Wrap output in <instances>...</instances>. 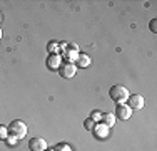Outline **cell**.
I'll list each match as a JSON object with an SVG mask.
<instances>
[{
	"label": "cell",
	"mask_w": 157,
	"mask_h": 151,
	"mask_svg": "<svg viewBox=\"0 0 157 151\" xmlns=\"http://www.w3.org/2000/svg\"><path fill=\"white\" fill-rule=\"evenodd\" d=\"M129 96L130 94H129V91H127V88H124V86H121V84L112 86L110 91H109V97L115 104H124Z\"/></svg>",
	"instance_id": "cell-1"
},
{
	"label": "cell",
	"mask_w": 157,
	"mask_h": 151,
	"mask_svg": "<svg viewBox=\"0 0 157 151\" xmlns=\"http://www.w3.org/2000/svg\"><path fill=\"white\" fill-rule=\"evenodd\" d=\"M7 131H9V134L13 136V138L24 139L25 136H27V124H25L24 121H20V119H15V121H12V123L9 124Z\"/></svg>",
	"instance_id": "cell-2"
},
{
	"label": "cell",
	"mask_w": 157,
	"mask_h": 151,
	"mask_svg": "<svg viewBox=\"0 0 157 151\" xmlns=\"http://www.w3.org/2000/svg\"><path fill=\"white\" fill-rule=\"evenodd\" d=\"M59 74H60V77L63 79H72L74 76L77 74V67H75V64L74 62H62L60 66H59Z\"/></svg>",
	"instance_id": "cell-3"
},
{
	"label": "cell",
	"mask_w": 157,
	"mask_h": 151,
	"mask_svg": "<svg viewBox=\"0 0 157 151\" xmlns=\"http://www.w3.org/2000/svg\"><path fill=\"white\" fill-rule=\"evenodd\" d=\"M144 104H145V101L140 94H130V96L127 97V106H129L132 111H140V109L144 108Z\"/></svg>",
	"instance_id": "cell-4"
},
{
	"label": "cell",
	"mask_w": 157,
	"mask_h": 151,
	"mask_svg": "<svg viewBox=\"0 0 157 151\" xmlns=\"http://www.w3.org/2000/svg\"><path fill=\"white\" fill-rule=\"evenodd\" d=\"M114 116H115V119L127 121V119H130V116H132V109H130L125 103H124V104H117V106H115Z\"/></svg>",
	"instance_id": "cell-5"
},
{
	"label": "cell",
	"mask_w": 157,
	"mask_h": 151,
	"mask_svg": "<svg viewBox=\"0 0 157 151\" xmlns=\"http://www.w3.org/2000/svg\"><path fill=\"white\" fill-rule=\"evenodd\" d=\"M29 148H30V151H45L47 141L44 138H40V136H37V138H32L29 141Z\"/></svg>",
	"instance_id": "cell-6"
},
{
	"label": "cell",
	"mask_w": 157,
	"mask_h": 151,
	"mask_svg": "<svg viewBox=\"0 0 157 151\" xmlns=\"http://www.w3.org/2000/svg\"><path fill=\"white\" fill-rule=\"evenodd\" d=\"M45 64H47V67L50 71H57L59 66L62 64V59H60V55H59V54H50L47 57V62Z\"/></svg>",
	"instance_id": "cell-7"
},
{
	"label": "cell",
	"mask_w": 157,
	"mask_h": 151,
	"mask_svg": "<svg viewBox=\"0 0 157 151\" xmlns=\"http://www.w3.org/2000/svg\"><path fill=\"white\" fill-rule=\"evenodd\" d=\"M99 139H105V138H109V128L105 126V124H95V128H94V131H92Z\"/></svg>",
	"instance_id": "cell-8"
},
{
	"label": "cell",
	"mask_w": 157,
	"mask_h": 151,
	"mask_svg": "<svg viewBox=\"0 0 157 151\" xmlns=\"http://www.w3.org/2000/svg\"><path fill=\"white\" fill-rule=\"evenodd\" d=\"M100 121H102V124H105V126L110 129V128L115 124L114 112H102V114H100Z\"/></svg>",
	"instance_id": "cell-9"
},
{
	"label": "cell",
	"mask_w": 157,
	"mask_h": 151,
	"mask_svg": "<svg viewBox=\"0 0 157 151\" xmlns=\"http://www.w3.org/2000/svg\"><path fill=\"white\" fill-rule=\"evenodd\" d=\"M90 66V57L87 54H78L75 59V67H89Z\"/></svg>",
	"instance_id": "cell-10"
},
{
	"label": "cell",
	"mask_w": 157,
	"mask_h": 151,
	"mask_svg": "<svg viewBox=\"0 0 157 151\" xmlns=\"http://www.w3.org/2000/svg\"><path fill=\"white\" fill-rule=\"evenodd\" d=\"M59 42H55V40H50V42L47 44V51L50 52V54H57V51H59Z\"/></svg>",
	"instance_id": "cell-11"
},
{
	"label": "cell",
	"mask_w": 157,
	"mask_h": 151,
	"mask_svg": "<svg viewBox=\"0 0 157 151\" xmlns=\"http://www.w3.org/2000/svg\"><path fill=\"white\" fill-rule=\"evenodd\" d=\"M95 124H97V123H94V121H92L90 118H89V119H85V121H84V128H85V129H87V131H94V128H95Z\"/></svg>",
	"instance_id": "cell-12"
},
{
	"label": "cell",
	"mask_w": 157,
	"mask_h": 151,
	"mask_svg": "<svg viewBox=\"0 0 157 151\" xmlns=\"http://www.w3.org/2000/svg\"><path fill=\"white\" fill-rule=\"evenodd\" d=\"M7 138H9V131H7L5 126L0 124V139H7Z\"/></svg>",
	"instance_id": "cell-13"
},
{
	"label": "cell",
	"mask_w": 157,
	"mask_h": 151,
	"mask_svg": "<svg viewBox=\"0 0 157 151\" xmlns=\"http://www.w3.org/2000/svg\"><path fill=\"white\" fill-rule=\"evenodd\" d=\"M149 29H151V32H157V18H152L151 22H149Z\"/></svg>",
	"instance_id": "cell-14"
},
{
	"label": "cell",
	"mask_w": 157,
	"mask_h": 151,
	"mask_svg": "<svg viewBox=\"0 0 157 151\" xmlns=\"http://www.w3.org/2000/svg\"><path fill=\"white\" fill-rule=\"evenodd\" d=\"M100 114H102V112H99V111H92V112H90V119L94 121V123H97V121H100Z\"/></svg>",
	"instance_id": "cell-15"
},
{
	"label": "cell",
	"mask_w": 157,
	"mask_h": 151,
	"mask_svg": "<svg viewBox=\"0 0 157 151\" xmlns=\"http://www.w3.org/2000/svg\"><path fill=\"white\" fill-rule=\"evenodd\" d=\"M55 151H72V148H70L69 145H63L62 143V145H59L57 148H55Z\"/></svg>",
	"instance_id": "cell-16"
},
{
	"label": "cell",
	"mask_w": 157,
	"mask_h": 151,
	"mask_svg": "<svg viewBox=\"0 0 157 151\" xmlns=\"http://www.w3.org/2000/svg\"><path fill=\"white\" fill-rule=\"evenodd\" d=\"M17 141H18V139H17V138H13V136H10V138H9V139H7V143H9V145H10V146H13V145H15V143H17Z\"/></svg>",
	"instance_id": "cell-17"
},
{
	"label": "cell",
	"mask_w": 157,
	"mask_h": 151,
	"mask_svg": "<svg viewBox=\"0 0 157 151\" xmlns=\"http://www.w3.org/2000/svg\"><path fill=\"white\" fill-rule=\"evenodd\" d=\"M0 39H2V29H0Z\"/></svg>",
	"instance_id": "cell-18"
},
{
	"label": "cell",
	"mask_w": 157,
	"mask_h": 151,
	"mask_svg": "<svg viewBox=\"0 0 157 151\" xmlns=\"http://www.w3.org/2000/svg\"><path fill=\"white\" fill-rule=\"evenodd\" d=\"M45 151H55V149H45Z\"/></svg>",
	"instance_id": "cell-19"
},
{
	"label": "cell",
	"mask_w": 157,
	"mask_h": 151,
	"mask_svg": "<svg viewBox=\"0 0 157 151\" xmlns=\"http://www.w3.org/2000/svg\"><path fill=\"white\" fill-rule=\"evenodd\" d=\"M0 20H2V14H0Z\"/></svg>",
	"instance_id": "cell-20"
}]
</instances>
